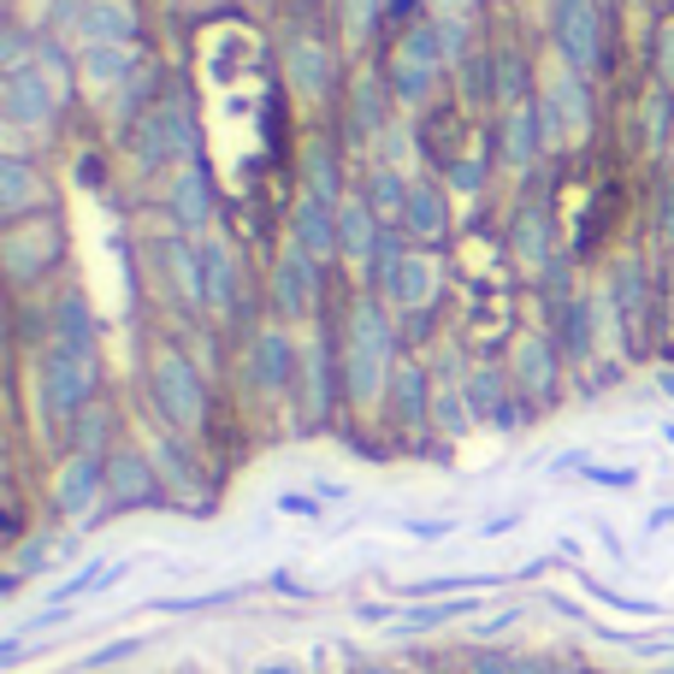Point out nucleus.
Returning a JSON list of instances; mask_svg holds the SVG:
<instances>
[{"instance_id":"obj_1","label":"nucleus","mask_w":674,"mask_h":674,"mask_svg":"<svg viewBox=\"0 0 674 674\" xmlns=\"http://www.w3.org/2000/svg\"><path fill=\"white\" fill-rule=\"evenodd\" d=\"M95 349H60L54 344V356H48V373H42V391H48V403L54 408H78L83 397L95 391Z\"/></svg>"},{"instance_id":"obj_2","label":"nucleus","mask_w":674,"mask_h":674,"mask_svg":"<svg viewBox=\"0 0 674 674\" xmlns=\"http://www.w3.org/2000/svg\"><path fill=\"white\" fill-rule=\"evenodd\" d=\"M297 248L307 255H337L344 248V231H337V201L326 196H307L297 208Z\"/></svg>"},{"instance_id":"obj_3","label":"nucleus","mask_w":674,"mask_h":674,"mask_svg":"<svg viewBox=\"0 0 674 674\" xmlns=\"http://www.w3.org/2000/svg\"><path fill=\"white\" fill-rule=\"evenodd\" d=\"M154 391H160V403L172 408V420H196L201 415V385H196V368H189V361H178V356L160 361Z\"/></svg>"},{"instance_id":"obj_4","label":"nucleus","mask_w":674,"mask_h":674,"mask_svg":"<svg viewBox=\"0 0 674 674\" xmlns=\"http://www.w3.org/2000/svg\"><path fill=\"white\" fill-rule=\"evenodd\" d=\"M403 231L408 237H444L450 213H444V189L438 184H408V208H403Z\"/></svg>"},{"instance_id":"obj_5","label":"nucleus","mask_w":674,"mask_h":674,"mask_svg":"<svg viewBox=\"0 0 674 674\" xmlns=\"http://www.w3.org/2000/svg\"><path fill=\"white\" fill-rule=\"evenodd\" d=\"M278 302H284V314H302L307 307V267H302V248L290 260H278Z\"/></svg>"},{"instance_id":"obj_6","label":"nucleus","mask_w":674,"mask_h":674,"mask_svg":"<svg viewBox=\"0 0 674 674\" xmlns=\"http://www.w3.org/2000/svg\"><path fill=\"white\" fill-rule=\"evenodd\" d=\"M538 125H533V107H521V113H509V166H526L538 149Z\"/></svg>"},{"instance_id":"obj_7","label":"nucleus","mask_w":674,"mask_h":674,"mask_svg":"<svg viewBox=\"0 0 674 674\" xmlns=\"http://www.w3.org/2000/svg\"><path fill=\"white\" fill-rule=\"evenodd\" d=\"M368 208H379V213H403V208H408V189H403V178H397V172H373Z\"/></svg>"},{"instance_id":"obj_8","label":"nucleus","mask_w":674,"mask_h":674,"mask_svg":"<svg viewBox=\"0 0 674 674\" xmlns=\"http://www.w3.org/2000/svg\"><path fill=\"white\" fill-rule=\"evenodd\" d=\"M178 219H189V231L208 225V189H201V178H184L178 184Z\"/></svg>"},{"instance_id":"obj_9","label":"nucleus","mask_w":674,"mask_h":674,"mask_svg":"<svg viewBox=\"0 0 674 674\" xmlns=\"http://www.w3.org/2000/svg\"><path fill=\"white\" fill-rule=\"evenodd\" d=\"M208 278H213V284H208V297H213V307H231V255H225V248H208Z\"/></svg>"},{"instance_id":"obj_10","label":"nucleus","mask_w":674,"mask_h":674,"mask_svg":"<svg viewBox=\"0 0 674 674\" xmlns=\"http://www.w3.org/2000/svg\"><path fill=\"white\" fill-rule=\"evenodd\" d=\"M585 479H597V486H634V474L627 467H580Z\"/></svg>"},{"instance_id":"obj_11","label":"nucleus","mask_w":674,"mask_h":674,"mask_svg":"<svg viewBox=\"0 0 674 674\" xmlns=\"http://www.w3.org/2000/svg\"><path fill=\"white\" fill-rule=\"evenodd\" d=\"M651 526H674V503H669V509H656V515H651Z\"/></svg>"},{"instance_id":"obj_12","label":"nucleus","mask_w":674,"mask_h":674,"mask_svg":"<svg viewBox=\"0 0 674 674\" xmlns=\"http://www.w3.org/2000/svg\"><path fill=\"white\" fill-rule=\"evenodd\" d=\"M663 231H674V189H669V208H663Z\"/></svg>"},{"instance_id":"obj_13","label":"nucleus","mask_w":674,"mask_h":674,"mask_svg":"<svg viewBox=\"0 0 674 674\" xmlns=\"http://www.w3.org/2000/svg\"><path fill=\"white\" fill-rule=\"evenodd\" d=\"M272 674H278V669H272Z\"/></svg>"}]
</instances>
